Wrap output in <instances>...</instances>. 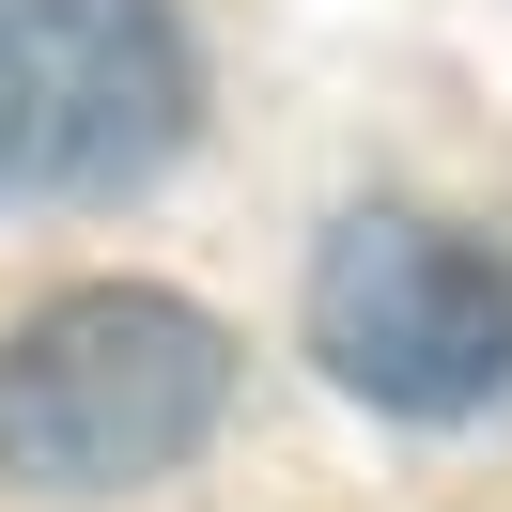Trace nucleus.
<instances>
[{
    "instance_id": "obj_2",
    "label": "nucleus",
    "mask_w": 512,
    "mask_h": 512,
    "mask_svg": "<svg viewBox=\"0 0 512 512\" xmlns=\"http://www.w3.org/2000/svg\"><path fill=\"white\" fill-rule=\"evenodd\" d=\"M187 16L171 0H0V202H125L187 156Z\"/></svg>"
},
{
    "instance_id": "obj_3",
    "label": "nucleus",
    "mask_w": 512,
    "mask_h": 512,
    "mask_svg": "<svg viewBox=\"0 0 512 512\" xmlns=\"http://www.w3.org/2000/svg\"><path fill=\"white\" fill-rule=\"evenodd\" d=\"M311 357L388 419H466L512 388V280L466 233L404 218V202H357L311 249Z\"/></svg>"
},
{
    "instance_id": "obj_1",
    "label": "nucleus",
    "mask_w": 512,
    "mask_h": 512,
    "mask_svg": "<svg viewBox=\"0 0 512 512\" xmlns=\"http://www.w3.org/2000/svg\"><path fill=\"white\" fill-rule=\"evenodd\" d=\"M233 404V326L156 280H78L0 326V497L171 481Z\"/></svg>"
}]
</instances>
